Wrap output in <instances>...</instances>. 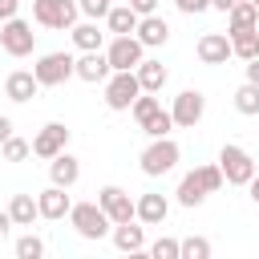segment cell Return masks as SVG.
<instances>
[{"instance_id":"4","label":"cell","mask_w":259,"mask_h":259,"mask_svg":"<svg viewBox=\"0 0 259 259\" xmlns=\"http://www.w3.org/2000/svg\"><path fill=\"white\" fill-rule=\"evenodd\" d=\"M219 170H223V182H227V186H247L259 166H255V158H251L243 146L227 142V146L219 150Z\"/></svg>"},{"instance_id":"5","label":"cell","mask_w":259,"mask_h":259,"mask_svg":"<svg viewBox=\"0 0 259 259\" xmlns=\"http://www.w3.org/2000/svg\"><path fill=\"white\" fill-rule=\"evenodd\" d=\"M77 16H81L77 0H32V20L40 28H65L69 32L77 24Z\"/></svg>"},{"instance_id":"19","label":"cell","mask_w":259,"mask_h":259,"mask_svg":"<svg viewBox=\"0 0 259 259\" xmlns=\"http://www.w3.org/2000/svg\"><path fill=\"white\" fill-rule=\"evenodd\" d=\"M77 178H81V162L69 154V150H61L57 158H49V182L53 186H77Z\"/></svg>"},{"instance_id":"12","label":"cell","mask_w":259,"mask_h":259,"mask_svg":"<svg viewBox=\"0 0 259 259\" xmlns=\"http://www.w3.org/2000/svg\"><path fill=\"white\" fill-rule=\"evenodd\" d=\"M97 206L109 214V223H130L134 219V198H130V190H121V186H101L97 190Z\"/></svg>"},{"instance_id":"13","label":"cell","mask_w":259,"mask_h":259,"mask_svg":"<svg viewBox=\"0 0 259 259\" xmlns=\"http://www.w3.org/2000/svg\"><path fill=\"white\" fill-rule=\"evenodd\" d=\"M166 214H170V198H166V194L146 190V194H138V198H134V219H138L142 227H162V223H166Z\"/></svg>"},{"instance_id":"14","label":"cell","mask_w":259,"mask_h":259,"mask_svg":"<svg viewBox=\"0 0 259 259\" xmlns=\"http://www.w3.org/2000/svg\"><path fill=\"white\" fill-rule=\"evenodd\" d=\"M36 93H40V81L32 77V69H12V73L4 77V97H8V101L24 105V101H32Z\"/></svg>"},{"instance_id":"18","label":"cell","mask_w":259,"mask_h":259,"mask_svg":"<svg viewBox=\"0 0 259 259\" xmlns=\"http://www.w3.org/2000/svg\"><path fill=\"white\" fill-rule=\"evenodd\" d=\"M134 36H138L146 49H162V45L170 40V24H166L158 12H150V16H138V28H134Z\"/></svg>"},{"instance_id":"39","label":"cell","mask_w":259,"mask_h":259,"mask_svg":"<svg viewBox=\"0 0 259 259\" xmlns=\"http://www.w3.org/2000/svg\"><path fill=\"white\" fill-rule=\"evenodd\" d=\"M247 190H251V202H255V206H259V170H255V174H251V182H247Z\"/></svg>"},{"instance_id":"21","label":"cell","mask_w":259,"mask_h":259,"mask_svg":"<svg viewBox=\"0 0 259 259\" xmlns=\"http://www.w3.org/2000/svg\"><path fill=\"white\" fill-rule=\"evenodd\" d=\"M69 32H73V45H77L81 53H89V49H105V36H109L97 20H77Z\"/></svg>"},{"instance_id":"42","label":"cell","mask_w":259,"mask_h":259,"mask_svg":"<svg viewBox=\"0 0 259 259\" xmlns=\"http://www.w3.org/2000/svg\"><path fill=\"white\" fill-rule=\"evenodd\" d=\"M239 0H210V8H219V12H231Z\"/></svg>"},{"instance_id":"45","label":"cell","mask_w":259,"mask_h":259,"mask_svg":"<svg viewBox=\"0 0 259 259\" xmlns=\"http://www.w3.org/2000/svg\"><path fill=\"white\" fill-rule=\"evenodd\" d=\"M255 28H259V24H255Z\"/></svg>"},{"instance_id":"33","label":"cell","mask_w":259,"mask_h":259,"mask_svg":"<svg viewBox=\"0 0 259 259\" xmlns=\"http://www.w3.org/2000/svg\"><path fill=\"white\" fill-rule=\"evenodd\" d=\"M77 8H81L85 20H105V12L113 8V0H77Z\"/></svg>"},{"instance_id":"41","label":"cell","mask_w":259,"mask_h":259,"mask_svg":"<svg viewBox=\"0 0 259 259\" xmlns=\"http://www.w3.org/2000/svg\"><path fill=\"white\" fill-rule=\"evenodd\" d=\"M12 231V219H8V210H0V239Z\"/></svg>"},{"instance_id":"35","label":"cell","mask_w":259,"mask_h":259,"mask_svg":"<svg viewBox=\"0 0 259 259\" xmlns=\"http://www.w3.org/2000/svg\"><path fill=\"white\" fill-rule=\"evenodd\" d=\"M174 8H178L182 16H198V12L210 8V0H174Z\"/></svg>"},{"instance_id":"29","label":"cell","mask_w":259,"mask_h":259,"mask_svg":"<svg viewBox=\"0 0 259 259\" xmlns=\"http://www.w3.org/2000/svg\"><path fill=\"white\" fill-rule=\"evenodd\" d=\"M174 130V117H170V109H154L146 121H142V134L146 138H166Z\"/></svg>"},{"instance_id":"2","label":"cell","mask_w":259,"mask_h":259,"mask_svg":"<svg viewBox=\"0 0 259 259\" xmlns=\"http://www.w3.org/2000/svg\"><path fill=\"white\" fill-rule=\"evenodd\" d=\"M178 158H182V150H178V142L166 134V138H150V146L142 150L138 166H142L146 178H162V174H170V170L178 166Z\"/></svg>"},{"instance_id":"7","label":"cell","mask_w":259,"mask_h":259,"mask_svg":"<svg viewBox=\"0 0 259 259\" xmlns=\"http://www.w3.org/2000/svg\"><path fill=\"white\" fill-rule=\"evenodd\" d=\"M32 77L40 81V89H57L73 77V53H45L32 65Z\"/></svg>"},{"instance_id":"38","label":"cell","mask_w":259,"mask_h":259,"mask_svg":"<svg viewBox=\"0 0 259 259\" xmlns=\"http://www.w3.org/2000/svg\"><path fill=\"white\" fill-rule=\"evenodd\" d=\"M243 69H247V81H251V85H259V57H251Z\"/></svg>"},{"instance_id":"27","label":"cell","mask_w":259,"mask_h":259,"mask_svg":"<svg viewBox=\"0 0 259 259\" xmlns=\"http://www.w3.org/2000/svg\"><path fill=\"white\" fill-rule=\"evenodd\" d=\"M210 239L206 235H186V239H178V259H210Z\"/></svg>"},{"instance_id":"6","label":"cell","mask_w":259,"mask_h":259,"mask_svg":"<svg viewBox=\"0 0 259 259\" xmlns=\"http://www.w3.org/2000/svg\"><path fill=\"white\" fill-rule=\"evenodd\" d=\"M32 49H36V32H32L28 20L12 16V20L0 24V53H8V57H28Z\"/></svg>"},{"instance_id":"1","label":"cell","mask_w":259,"mask_h":259,"mask_svg":"<svg viewBox=\"0 0 259 259\" xmlns=\"http://www.w3.org/2000/svg\"><path fill=\"white\" fill-rule=\"evenodd\" d=\"M65 219H69V227H73L81 239H89V243H101V239L109 235V227H113L109 214L97 206V198H93V202H73Z\"/></svg>"},{"instance_id":"37","label":"cell","mask_w":259,"mask_h":259,"mask_svg":"<svg viewBox=\"0 0 259 259\" xmlns=\"http://www.w3.org/2000/svg\"><path fill=\"white\" fill-rule=\"evenodd\" d=\"M16 8H20V0H0V24H4V20H12V16H16Z\"/></svg>"},{"instance_id":"20","label":"cell","mask_w":259,"mask_h":259,"mask_svg":"<svg viewBox=\"0 0 259 259\" xmlns=\"http://www.w3.org/2000/svg\"><path fill=\"white\" fill-rule=\"evenodd\" d=\"M134 73H138V85H142L146 93H162L166 81H170V69H166L162 61H154V57H142Z\"/></svg>"},{"instance_id":"10","label":"cell","mask_w":259,"mask_h":259,"mask_svg":"<svg viewBox=\"0 0 259 259\" xmlns=\"http://www.w3.org/2000/svg\"><path fill=\"white\" fill-rule=\"evenodd\" d=\"M61 150H69V125L65 121H45L40 130H36V138H32V154L36 158H57Z\"/></svg>"},{"instance_id":"11","label":"cell","mask_w":259,"mask_h":259,"mask_svg":"<svg viewBox=\"0 0 259 259\" xmlns=\"http://www.w3.org/2000/svg\"><path fill=\"white\" fill-rule=\"evenodd\" d=\"M109 73H113V69H109V61H105V49H89V53L73 57V77L85 81V85H101Z\"/></svg>"},{"instance_id":"31","label":"cell","mask_w":259,"mask_h":259,"mask_svg":"<svg viewBox=\"0 0 259 259\" xmlns=\"http://www.w3.org/2000/svg\"><path fill=\"white\" fill-rule=\"evenodd\" d=\"M154 109H162V101H158V93H146V89H142V93L134 97V105H130V113H134V121H138V125H142Z\"/></svg>"},{"instance_id":"3","label":"cell","mask_w":259,"mask_h":259,"mask_svg":"<svg viewBox=\"0 0 259 259\" xmlns=\"http://www.w3.org/2000/svg\"><path fill=\"white\" fill-rule=\"evenodd\" d=\"M101 85H105V105H109L113 113H125V109L134 105V97L142 93V85H138V73H134V69H113Z\"/></svg>"},{"instance_id":"24","label":"cell","mask_w":259,"mask_h":259,"mask_svg":"<svg viewBox=\"0 0 259 259\" xmlns=\"http://www.w3.org/2000/svg\"><path fill=\"white\" fill-rule=\"evenodd\" d=\"M4 210H8L12 227H32V219H40V210H36V198H32V194H12Z\"/></svg>"},{"instance_id":"22","label":"cell","mask_w":259,"mask_h":259,"mask_svg":"<svg viewBox=\"0 0 259 259\" xmlns=\"http://www.w3.org/2000/svg\"><path fill=\"white\" fill-rule=\"evenodd\" d=\"M206 182L198 178V170H190V174H182V182H178V190H174V198H178V206H202L206 202Z\"/></svg>"},{"instance_id":"28","label":"cell","mask_w":259,"mask_h":259,"mask_svg":"<svg viewBox=\"0 0 259 259\" xmlns=\"http://www.w3.org/2000/svg\"><path fill=\"white\" fill-rule=\"evenodd\" d=\"M235 109H239L243 117H259V85L243 81V85L235 89Z\"/></svg>"},{"instance_id":"17","label":"cell","mask_w":259,"mask_h":259,"mask_svg":"<svg viewBox=\"0 0 259 259\" xmlns=\"http://www.w3.org/2000/svg\"><path fill=\"white\" fill-rule=\"evenodd\" d=\"M109 239H113V247L125 251V255L146 251V227H138V219H130V223H113V227H109Z\"/></svg>"},{"instance_id":"16","label":"cell","mask_w":259,"mask_h":259,"mask_svg":"<svg viewBox=\"0 0 259 259\" xmlns=\"http://www.w3.org/2000/svg\"><path fill=\"white\" fill-rule=\"evenodd\" d=\"M69 206H73V198L65 194V186H45L40 194H36V210H40V219H49V223H57V219H65L69 214Z\"/></svg>"},{"instance_id":"36","label":"cell","mask_w":259,"mask_h":259,"mask_svg":"<svg viewBox=\"0 0 259 259\" xmlns=\"http://www.w3.org/2000/svg\"><path fill=\"white\" fill-rule=\"evenodd\" d=\"M138 16H150V12H158V0H125Z\"/></svg>"},{"instance_id":"40","label":"cell","mask_w":259,"mask_h":259,"mask_svg":"<svg viewBox=\"0 0 259 259\" xmlns=\"http://www.w3.org/2000/svg\"><path fill=\"white\" fill-rule=\"evenodd\" d=\"M8 134H12V117H8V113H0V142H4Z\"/></svg>"},{"instance_id":"23","label":"cell","mask_w":259,"mask_h":259,"mask_svg":"<svg viewBox=\"0 0 259 259\" xmlns=\"http://www.w3.org/2000/svg\"><path fill=\"white\" fill-rule=\"evenodd\" d=\"M138 28V12L130 8V4H113L109 12H105V32L109 36H125V32H134Z\"/></svg>"},{"instance_id":"8","label":"cell","mask_w":259,"mask_h":259,"mask_svg":"<svg viewBox=\"0 0 259 259\" xmlns=\"http://www.w3.org/2000/svg\"><path fill=\"white\" fill-rule=\"evenodd\" d=\"M202 113H206V97H202V89H182V93L174 97V105H170L174 130H194V125L202 121Z\"/></svg>"},{"instance_id":"32","label":"cell","mask_w":259,"mask_h":259,"mask_svg":"<svg viewBox=\"0 0 259 259\" xmlns=\"http://www.w3.org/2000/svg\"><path fill=\"white\" fill-rule=\"evenodd\" d=\"M45 255V239L40 235H20L16 239V259H40Z\"/></svg>"},{"instance_id":"9","label":"cell","mask_w":259,"mask_h":259,"mask_svg":"<svg viewBox=\"0 0 259 259\" xmlns=\"http://www.w3.org/2000/svg\"><path fill=\"white\" fill-rule=\"evenodd\" d=\"M142 57H146V45H142L134 32H125V36H109V45H105V61H109V69H138Z\"/></svg>"},{"instance_id":"15","label":"cell","mask_w":259,"mask_h":259,"mask_svg":"<svg viewBox=\"0 0 259 259\" xmlns=\"http://www.w3.org/2000/svg\"><path fill=\"white\" fill-rule=\"evenodd\" d=\"M194 53H198L202 65H227V57H231V36H227V32H202L198 45H194Z\"/></svg>"},{"instance_id":"25","label":"cell","mask_w":259,"mask_h":259,"mask_svg":"<svg viewBox=\"0 0 259 259\" xmlns=\"http://www.w3.org/2000/svg\"><path fill=\"white\" fill-rule=\"evenodd\" d=\"M255 24H259V8L251 0H239L227 12V32H243V28H255Z\"/></svg>"},{"instance_id":"43","label":"cell","mask_w":259,"mask_h":259,"mask_svg":"<svg viewBox=\"0 0 259 259\" xmlns=\"http://www.w3.org/2000/svg\"><path fill=\"white\" fill-rule=\"evenodd\" d=\"M251 4H255V8H259V0H251Z\"/></svg>"},{"instance_id":"34","label":"cell","mask_w":259,"mask_h":259,"mask_svg":"<svg viewBox=\"0 0 259 259\" xmlns=\"http://www.w3.org/2000/svg\"><path fill=\"white\" fill-rule=\"evenodd\" d=\"M150 255L154 259H178V239H158V243H150Z\"/></svg>"},{"instance_id":"44","label":"cell","mask_w":259,"mask_h":259,"mask_svg":"<svg viewBox=\"0 0 259 259\" xmlns=\"http://www.w3.org/2000/svg\"><path fill=\"white\" fill-rule=\"evenodd\" d=\"M0 162H4V154H0Z\"/></svg>"},{"instance_id":"26","label":"cell","mask_w":259,"mask_h":259,"mask_svg":"<svg viewBox=\"0 0 259 259\" xmlns=\"http://www.w3.org/2000/svg\"><path fill=\"white\" fill-rule=\"evenodd\" d=\"M227 36H231V57H239V61L259 57V28H243V32H227Z\"/></svg>"},{"instance_id":"30","label":"cell","mask_w":259,"mask_h":259,"mask_svg":"<svg viewBox=\"0 0 259 259\" xmlns=\"http://www.w3.org/2000/svg\"><path fill=\"white\" fill-rule=\"evenodd\" d=\"M0 154H4V162H24V158L32 154V142H24L20 134H8V138L0 142Z\"/></svg>"}]
</instances>
